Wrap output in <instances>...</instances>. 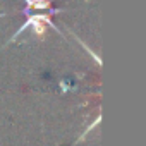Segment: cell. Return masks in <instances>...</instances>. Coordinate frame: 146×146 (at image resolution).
<instances>
[{
	"mask_svg": "<svg viewBox=\"0 0 146 146\" xmlns=\"http://www.w3.org/2000/svg\"><path fill=\"white\" fill-rule=\"evenodd\" d=\"M48 26H50L52 29H55L58 35H62V33L53 26V23H52V17H50V16H46V14H33V16H29V17H28V21H26V23H23V26H21V28L16 31V35L7 41V45H9V43H14V41L21 36V33H23V31H26L28 28H33L35 36L43 38V36H45V33H46V28H48ZM62 36H64V35H62Z\"/></svg>",
	"mask_w": 146,
	"mask_h": 146,
	"instance_id": "obj_1",
	"label": "cell"
},
{
	"mask_svg": "<svg viewBox=\"0 0 146 146\" xmlns=\"http://www.w3.org/2000/svg\"><path fill=\"white\" fill-rule=\"evenodd\" d=\"M100 120H102V117H96V120H95V122H93L91 125H88V129H86V131H84V132L81 134V137H79V139H78V141H76L74 144H78V143H81V141H83V139H84V137H86V136H88V134H90V132H91V131H93L95 127H96V125H98V122H100Z\"/></svg>",
	"mask_w": 146,
	"mask_h": 146,
	"instance_id": "obj_2",
	"label": "cell"
}]
</instances>
